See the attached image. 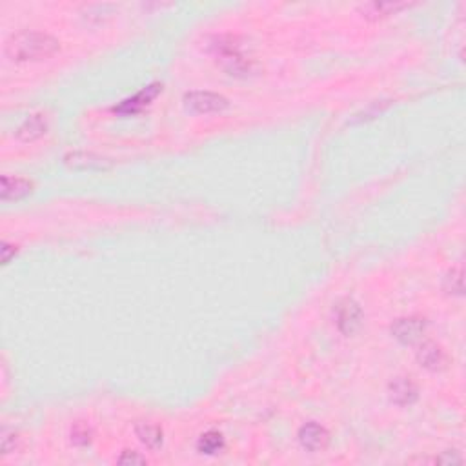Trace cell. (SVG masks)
Listing matches in <instances>:
<instances>
[{
    "label": "cell",
    "mask_w": 466,
    "mask_h": 466,
    "mask_svg": "<svg viewBox=\"0 0 466 466\" xmlns=\"http://www.w3.org/2000/svg\"><path fill=\"white\" fill-rule=\"evenodd\" d=\"M197 448H199L200 453H206V456H215L219 453L224 448V439L219 432H206L200 435L199 442H197Z\"/></svg>",
    "instance_id": "cell-11"
},
{
    "label": "cell",
    "mask_w": 466,
    "mask_h": 466,
    "mask_svg": "<svg viewBox=\"0 0 466 466\" xmlns=\"http://www.w3.org/2000/svg\"><path fill=\"white\" fill-rule=\"evenodd\" d=\"M406 6L408 4L405 2H371V4L362 6V11H367L368 17H385V15L403 10Z\"/></svg>",
    "instance_id": "cell-13"
},
{
    "label": "cell",
    "mask_w": 466,
    "mask_h": 466,
    "mask_svg": "<svg viewBox=\"0 0 466 466\" xmlns=\"http://www.w3.org/2000/svg\"><path fill=\"white\" fill-rule=\"evenodd\" d=\"M335 321H337L339 330L344 335H353L357 330L361 328L362 324V312L359 308L355 300L344 299L343 303L337 305V314H335Z\"/></svg>",
    "instance_id": "cell-3"
},
{
    "label": "cell",
    "mask_w": 466,
    "mask_h": 466,
    "mask_svg": "<svg viewBox=\"0 0 466 466\" xmlns=\"http://www.w3.org/2000/svg\"><path fill=\"white\" fill-rule=\"evenodd\" d=\"M390 394L392 401H395L397 405H412L417 399V386L410 379L399 377V379H395L390 385Z\"/></svg>",
    "instance_id": "cell-9"
},
{
    "label": "cell",
    "mask_w": 466,
    "mask_h": 466,
    "mask_svg": "<svg viewBox=\"0 0 466 466\" xmlns=\"http://www.w3.org/2000/svg\"><path fill=\"white\" fill-rule=\"evenodd\" d=\"M184 104L193 113H211L224 110L228 106V100L211 91H191L184 97Z\"/></svg>",
    "instance_id": "cell-2"
},
{
    "label": "cell",
    "mask_w": 466,
    "mask_h": 466,
    "mask_svg": "<svg viewBox=\"0 0 466 466\" xmlns=\"http://www.w3.org/2000/svg\"><path fill=\"white\" fill-rule=\"evenodd\" d=\"M31 191V182L26 181V179H20V177H2V200L8 202V200H19L22 197H26Z\"/></svg>",
    "instance_id": "cell-8"
},
{
    "label": "cell",
    "mask_w": 466,
    "mask_h": 466,
    "mask_svg": "<svg viewBox=\"0 0 466 466\" xmlns=\"http://www.w3.org/2000/svg\"><path fill=\"white\" fill-rule=\"evenodd\" d=\"M44 129H46V122L40 119V115H33V117H29L22 126L19 128V137L22 140H33V138L40 137L44 134Z\"/></svg>",
    "instance_id": "cell-12"
},
{
    "label": "cell",
    "mask_w": 466,
    "mask_h": 466,
    "mask_svg": "<svg viewBox=\"0 0 466 466\" xmlns=\"http://www.w3.org/2000/svg\"><path fill=\"white\" fill-rule=\"evenodd\" d=\"M159 91H161V84H150L147 88L140 90L137 95H134L131 99H126L124 102H120L119 106H115V111L120 115H131L137 113L152 102L155 97L159 95Z\"/></svg>",
    "instance_id": "cell-7"
},
{
    "label": "cell",
    "mask_w": 466,
    "mask_h": 466,
    "mask_svg": "<svg viewBox=\"0 0 466 466\" xmlns=\"http://www.w3.org/2000/svg\"><path fill=\"white\" fill-rule=\"evenodd\" d=\"M424 330H426V324L423 319H417V317H406V319L395 321L394 326H392L394 337L403 344H414L421 341Z\"/></svg>",
    "instance_id": "cell-5"
},
{
    "label": "cell",
    "mask_w": 466,
    "mask_h": 466,
    "mask_svg": "<svg viewBox=\"0 0 466 466\" xmlns=\"http://www.w3.org/2000/svg\"><path fill=\"white\" fill-rule=\"evenodd\" d=\"M135 433H137V437L140 439L143 444H146L147 448H159L162 442V430L159 428L157 424L147 423V421H143V423L135 424Z\"/></svg>",
    "instance_id": "cell-10"
},
{
    "label": "cell",
    "mask_w": 466,
    "mask_h": 466,
    "mask_svg": "<svg viewBox=\"0 0 466 466\" xmlns=\"http://www.w3.org/2000/svg\"><path fill=\"white\" fill-rule=\"evenodd\" d=\"M58 49V40L40 31H20L6 40L4 51L11 61L28 62L51 57Z\"/></svg>",
    "instance_id": "cell-1"
},
{
    "label": "cell",
    "mask_w": 466,
    "mask_h": 466,
    "mask_svg": "<svg viewBox=\"0 0 466 466\" xmlns=\"http://www.w3.org/2000/svg\"><path fill=\"white\" fill-rule=\"evenodd\" d=\"M417 361L426 370L437 371L447 367V353H444V350L439 344L432 343V341H426V343L419 346Z\"/></svg>",
    "instance_id": "cell-6"
},
{
    "label": "cell",
    "mask_w": 466,
    "mask_h": 466,
    "mask_svg": "<svg viewBox=\"0 0 466 466\" xmlns=\"http://www.w3.org/2000/svg\"><path fill=\"white\" fill-rule=\"evenodd\" d=\"M119 463L120 465H144L146 463V459L140 456H137L135 452H124L122 456L119 457Z\"/></svg>",
    "instance_id": "cell-15"
},
{
    "label": "cell",
    "mask_w": 466,
    "mask_h": 466,
    "mask_svg": "<svg viewBox=\"0 0 466 466\" xmlns=\"http://www.w3.org/2000/svg\"><path fill=\"white\" fill-rule=\"evenodd\" d=\"M299 441L308 452H323L324 448L328 447L330 433L321 424L308 423L305 426H300Z\"/></svg>",
    "instance_id": "cell-4"
},
{
    "label": "cell",
    "mask_w": 466,
    "mask_h": 466,
    "mask_svg": "<svg viewBox=\"0 0 466 466\" xmlns=\"http://www.w3.org/2000/svg\"><path fill=\"white\" fill-rule=\"evenodd\" d=\"M73 441L86 444V442L90 441V432H88V428H84L82 432H79V428L73 430Z\"/></svg>",
    "instance_id": "cell-16"
},
{
    "label": "cell",
    "mask_w": 466,
    "mask_h": 466,
    "mask_svg": "<svg viewBox=\"0 0 466 466\" xmlns=\"http://www.w3.org/2000/svg\"><path fill=\"white\" fill-rule=\"evenodd\" d=\"M444 288L448 290V294H463V270L461 268H453L447 277V282H444Z\"/></svg>",
    "instance_id": "cell-14"
}]
</instances>
